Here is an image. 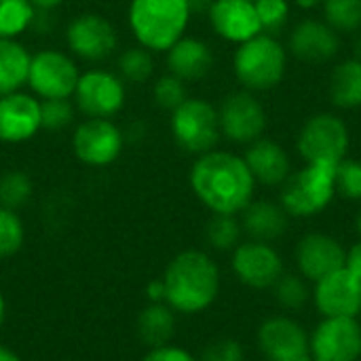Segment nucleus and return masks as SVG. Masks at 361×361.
<instances>
[{
	"label": "nucleus",
	"instance_id": "4be33fe9",
	"mask_svg": "<svg viewBox=\"0 0 361 361\" xmlns=\"http://www.w3.org/2000/svg\"><path fill=\"white\" fill-rule=\"evenodd\" d=\"M245 163L258 184L281 186L290 176V159L286 150L273 140H256L245 152Z\"/></svg>",
	"mask_w": 361,
	"mask_h": 361
},
{
	"label": "nucleus",
	"instance_id": "ddd939ff",
	"mask_svg": "<svg viewBox=\"0 0 361 361\" xmlns=\"http://www.w3.org/2000/svg\"><path fill=\"white\" fill-rule=\"evenodd\" d=\"M313 361H360L361 324L351 317H324L311 334Z\"/></svg>",
	"mask_w": 361,
	"mask_h": 361
},
{
	"label": "nucleus",
	"instance_id": "cd10ccee",
	"mask_svg": "<svg viewBox=\"0 0 361 361\" xmlns=\"http://www.w3.org/2000/svg\"><path fill=\"white\" fill-rule=\"evenodd\" d=\"M36 8L30 0H0V38H17L32 27Z\"/></svg>",
	"mask_w": 361,
	"mask_h": 361
},
{
	"label": "nucleus",
	"instance_id": "a878e982",
	"mask_svg": "<svg viewBox=\"0 0 361 361\" xmlns=\"http://www.w3.org/2000/svg\"><path fill=\"white\" fill-rule=\"evenodd\" d=\"M330 97L338 108L361 106V61L347 59L338 63L330 74Z\"/></svg>",
	"mask_w": 361,
	"mask_h": 361
},
{
	"label": "nucleus",
	"instance_id": "a211bd4d",
	"mask_svg": "<svg viewBox=\"0 0 361 361\" xmlns=\"http://www.w3.org/2000/svg\"><path fill=\"white\" fill-rule=\"evenodd\" d=\"M40 131V99L15 91L0 95V142L21 144Z\"/></svg>",
	"mask_w": 361,
	"mask_h": 361
},
{
	"label": "nucleus",
	"instance_id": "72a5a7b5",
	"mask_svg": "<svg viewBox=\"0 0 361 361\" xmlns=\"http://www.w3.org/2000/svg\"><path fill=\"white\" fill-rule=\"evenodd\" d=\"M25 228L15 209H6L0 205V258H8L17 254L23 245Z\"/></svg>",
	"mask_w": 361,
	"mask_h": 361
},
{
	"label": "nucleus",
	"instance_id": "423d86ee",
	"mask_svg": "<svg viewBox=\"0 0 361 361\" xmlns=\"http://www.w3.org/2000/svg\"><path fill=\"white\" fill-rule=\"evenodd\" d=\"M171 135L176 144L188 154H205L214 150L220 140L218 110L199 97H188L171 112Z\"/></svg>",
	"mask_w": 361,
	"mask_h": 361
},
{
	"label": "nucleus",
	"instance_id": "b1692460",
	"mask_svg": "<svg viewBox=\"0 0 361 361\" xmlns=\"http://www.w3.org/2000/svg\"><path fill=\"white\" fill-rule=\"evenodd\" d=\"M32 53L17 38H0V95L21 91L27 85Z\"/></svg>",
	"mask_w": 361,
	"mask_h": 361
},
{
	"label": "nucleus",
	"instance_id": "09e8293b",
	"mask_svg": "<svg viewBox=\"0 0 361 361\" xmlns=\"http://www.w3.org/2000/svg\"><path fill=\"white\" fill-rule=\"evenodd\" d=\"M250 2H258V0H250Z\"/></svg>",
	"mask_w": 361,
	"mask_h": 361
},
{
	"label": "nucleus",
	"instance_id": "c756f323",
	"mask_svg": "<svg viewBox=\"0 0 361 361\" xmlns=\"http://www.w3.org/2000/svg\"><path fill=\"white\" fill-rule=\"evenodd\" d=\"M241 222L237 220V216L228 214H214V218L205 226V239L218 252H233L241 241Z\"/></svg>",
	"mask_w": 361,
	"mask_h": 361
},
{
	"label": "nucleus",
	"instance_id": "ea45409f",
	"mask_svg": "<svg viewBox=\"0 0 361 361\" xmlns=\"http://www.w3.org/2000/svg\"><path fill=\"white\" fill-rule=\"evenodd\" d=\"M345 269H349L357 279H361V241H357L355 245H351V250L347 252Z\"/></svg>",
	"mask_w": 361,
	"mask_h": 361
},
{
	"label": "nucleus",
	"instance_id": "c9c22d12",
	"mask_svg": "<svg viewBox=\"0 0 361 361\" xmlns=\"http://www.w3.org/2000/svg\"><path fill=\"white\" fill-rule=\"evenodd\" d=\"M334 188L341 197L361 201V163L353 159H343L334 167Z\"/></svg>",
	"mask_w": 361,
	"mask_h": 361
},
{
	"label": "nucleus",
	"instance_id": "de8ad7c7",
	"mask_svg": "<svg viewBox=\"0 0 361 361\" xmlns=\"http://www.w3.org/2000/svg\"><path fill=\"white\" fill-rule=\"evenodd\" d=\"M355 226H357V233H360V237H361V209H360V214H357V220H355Z\"/></svg>",
	"mask_w": 361,
	"mask_h": 361
},
{
	"label": "nucleus",
	"instance_id": "bb28decb",
	"mask_svg": "<svg viewBox=\"0 0 361 361\" xmlns=\"http://www.w3.org/2000/svg\"><path fill=\"white\" fill-rule=\"evenodd\" d=\"M271 290H273L275 302L286 311H298L311 298V288H309L307 279L300 273L294 275V273L283 271V275L273 283Z\"/></svg>",
	"mask_w": 361,
	"mask_h": 361
},
{
	"label": "nucleus",
	"instance_id": "412c9836",
	"mask_svg": "<svg viewBox=\"0 0 361 361\" xmlns=\"http://www.w3.org/2000/svg\"><path fill=\"white\" fill-rule=\"evenodd\" d=\"M165 63L169 74L178 76L184 82H190L201 80L209 74L214 66V55L207 42L195 36H182L167 49Z\"/></svg>",
	"mask_w": 361,
	"mask_h": 361
},
{
	"label": "nucleus",
	"instance_id": "58836bf2",
	"mask_svg": "<svg viewBox=\"0 0 361 361\" xmlns=\"http://www.w3.org/2000/svg\"><path fill=\"white\" fill-rule=\"evenodd\" d=\"M144 361H199L195 360V355H190L186 349L173 347V345H163V347H154L146 353Z\"/></svg>",
	"mask_w": 361,
	"mask_h": 361
},
{
	"label": "nucleus",
	"instance_id": "f03ea898",
	"mask_svg": "<svg viewBox=\"0 0 361 361\" xmlns=\"http://www.w3.org/2000/svg\"><path fill=\"white\" fill-rule=\"evenodd\" d=\"M165 286V305L178 313L197 315L209 309L220 292L218 264L199 250L178 254L161 277Z\"/></svg>",
	"mask_w": 361,
	"mask_h": 361
},
{
	"label": "nucleus",
	"instance_id": "5701e85b",
	"mask_svg": "<svg viewBox=\"0 0 361 361\" xmlns=\"http://www.w3.org/2000/svg\"><path fill=\"white\" fill-rule=\"evenodd\" d=\"M241 214H243L241 228L254 241L273 243V241H277L279 237H283L288 233V224H290L288 218L290 216L281 207V203L252 201Z\"/></svg>",
	"mask_w": 361,
	"mask_h": 361
},
{
	"label": "nucleus",
	"instance_id": "6ab92c4d",
	"mask_svg": "<svg viewBox=\"0 0 361 361\" xmlns=\"http://www.w3.org/2000/svg\"><path fill=\"white\" fill-rule=\"evenodd\" d=\"M207 13L214 32L228 42L241 44L262 32L256 4L250 0H214Z\"/></svg>",
	"mask_w": 361,
	"mask_h": 361
},
{
	"label": "nucleus",
	"instance_id": "6e6552de",
	"mask_svg": "<svg viewBox=\"0 0 361 361\" xmlns=\"http://www.w3.org/2000/svg\"><path fill=\"white\" fill-rule=\"evenodd\" d=\"M349 148V129L343 118L322 112L311 116L298 133V152L307 163L338 165Z\"/></svg>",
	"mask_w": 361,
	"mask_h": 361
},
{
	"label": "nucleus",
	"instance_id": "9d476101",
	"mask_svg": "<svg viewBox=\"0 0 361 361\" xmlns=\"http://www.w3.org/2000/svg\"><path fill=\"white\" fill-rule=\"evenodd\" d=\"M256 343L267 361H313L311 334L288 315L264 319L256 332Z\"/></svg>",
	"mask_w": 361,
	"mask_h": 361
},
{
	"label": "nucleus",
	"instance_id": "9b49d317",
	"mask_svg": "<svg viewBox=\"0 0 361 361\" xmlns=\"http://www.w3.org/2000/svg\"><path fill=\"white\" fill-rule=\"evenodd\" d=\"M125 146V133L112 118H85L72 135V150L82 165L108 167Z\"/></svg>",
	"mask_w": 361,
	"mask_h": 361
},
{
	"label": "nucleus",
	"instance_id": "1a4fd4ad",
	"mask_svg": "<svg viewBox=\"0 0 361 361\" xmlns=\"http://www.w3.org/2000/svg\"><path fill=\"white\" fill-rule=\"evenodd\" d=\"M80 78L76 61L59 49H42L32 55L27 87L40 99L72 97Z\"/></svg>",
	"mask_w": 361,
	"mask_h": 361
},
{
	"label": "nucleus",
	"instance_id": "c03bdc74",
	"mask_svg": "<svg viewBox=\"0 0 361 361\" xmlns=\"http://www.w3.org/2000/svg\"><path fill=\"white\" fill-rule=\"evenodd\" d=\"M319 2H324V0H296V4H298L300 8H313V6H317Z\"/></svg>",
	"mask_w": 361,
	"mask_h": 361
},
{
	"label": "nucleus",
	"instance_id": "e433bc0d",
	"mask_svg": "<svg viewBox=\"0 0 361 361\" xmlns=\"http://www.w3.org/2000/svg\"><path fill=\"white\" fill-rule=\"evenodd\" d=\"M254 4H256L262 34L275 36L277 32L283 30V25L290 17V4L286 0H258Z\"/></svg>",
	"mask_w": 361,
	"mask_h": 361
},
{
	"label": "nucleus",
	"instance_id": "2f4dec72",
	"mask_svg": "<svg viewBox=\"0 0 361 361\" xmlns=\"http://www.w3.org/2000/svg\"><path fill=\"white\" fill-rule=\"evenodd\" d=\"M324 15L336 32L361 30V0H324Z\"/></svg>",
	"mask_w": 361,
	"mask_h": 361
},
{
	"label": "nucleus",
	"instance_id": "f704fd0d",
	"mask_svg": "<svg viewBox=\"0 0 361 361\" xmlns=\"http://www.w3.org/2000/svg\"><path fill=\"white\" fill-rule=\"evenodd\" d=\"M152 97L159 108L173 112L178 106H182L188 99V89L184 80L167 72L165 76L157 78V82L152 85Z\"/></svg>",
	"mask_w": 361,
	"mask_h": 361
},
{
	"label": "nucleus",
	"instance_id": "4468645a",
	"mask_svg": "<svg viewBox=\"0 0 361 361\" xmlns=\"http://www.w3.org/2000/svg\"><path fill=\"white\" fill-rule=\"evenodd\" d=\"M237 279L252 290H269L283 275V260L271 243L245 241L233 250L231 260Z\"/></svg>",
	"mask_w": 361,
	"mask_h": 361
},
{
	"label": "nucleus",
	"instance_id": "7ed1b4c3",
	"mask_svg": "<svg viewBox=\"0 0 361 361\" xmlns=\"http://www.w3.org/2000/svg\"><path fill=\"white\" fill-rule=\"evenodd\" d=\"M188 0H131L127 8L129 30L148 51H167L178 42L190 21Z\"/></svg>",
	"mask_w": 361,
	"mask_h": 361
},
{
	"label": "nucleus",
	"instance_id": "aec40b11",
	"mask_svg": "<svg viewBox=\"0 0 361 361\" xmlns=\"http://www.w3.org/2000/svg\"><path fill=\"white\" fill-rule=\"evenodd\" d=\"M290 49L302 61L324 63L338 53L341 40L336 30H332L328 23L317 19H305L292 30Z\"/></svg>",
	"mask_w": 361,
	"mask_h": 361
},
{
	"label": "nucleus",
	"instance_id": "a19ab883",
	"mask_svg": "<svg viewBox=\"0 0 361 361\" xmlns=\"http://www.w3.org/2000/svg\"><path fill=\"white\" fill-rule=\"evenodd\" d=\"M146 294H148L150 302H165V286H163V279H154L152 283H148Z\"/></svg>",
	"mask_w": 361,
	"mask_h": 361
},
{
	"label": "nucleus",
	"instance_id": "0eeeda50",
	"mask_svg": "<svg viewBox=\"0 0 361 361\" xmlns=\"http://www.w3.org/2000/svg\"><path fill=\"white\" fill-rule=\"evenodd\" d=\"M74 106L87 118H112L127 102L125 80L110 70H87L80 74L72 93Z\"/></svg>",
	"mask_w": 361,
	"mask_h": 361
},
{
	"label": "nucleus",
	"instance_id": "49530a36",
	"mask_svg": "<svg viewBox=\"0 0 361 361\" xmlns=\"http://www.w3.org/2000/svg\"><path fill=\"white\" fill-rule=\"evenodd\" d=\"M355 59L361 61V34L357 36V40H355Z\"/></svg>",
	"mask_w": 361,
	"mask_h": 361
},
{
	"label": "nucleus",
	"instance_id": "79ce46f5",
	"mask_svg": "<svg viewBox=\"0 0 361 361\" xmlns=\"http://www.w3.org/2000/svg\"><path fill=\"white\" fill-rule=\"evenodd\" d=\"M30 4L36 11H55L57 6L63 4V0H30Z\"/></svg>",
	"mask_w": 361,
	"mask_h": 361
},
{
	"label": "nucleus",
	"instance_id": "7c9ffc66",
	"mask_svg": "<svg viewBox=\"0 0 361 361\" xmlns=\"http://www.w3.org/2000/svg\"><path fill=\"white\" fill-rule=\"evenodd\" d=\"M34 195V182L25 171L11 169L0 176V205L6 209H21Z\"/></svg>",
	"mask_w": 361,
	"mask_h": 361
},
{
	"label": "nucleus",
	"instance_id": "393cba45",
	"mask_svg": "<svg viewBox=\"0 0 361 361\" xmlns=\"http://www.w3.org/2000/svg\"><path fill=\"white\" fill-rule=\"evenodd\" d=\"M176 332V315L173 309L165 302H150L137 317V334L150 347L169 345Z\"/></svg>",
	"mask_w": 361,
	"mask_h": 361
},
{
	"label": "nucleus",
	"instance_id": "f8f14e48",
	"mask_svg": "<svg viewBox=\"0 0 361 361\" xmlns=\"http://www.w3.org/2000/svg\"><path fill=\"white\" fill-rule=\"evenodd\" d=\"M66 42L74 57L82 61H102L118 47L116 27L99 13H80L66 27Z\"/></svg>",
	"mask_w": 361,
	"mask_h": 361
},
{
	"label": "nucleus",
	"instance_id": "a18cd8bd",
	"mask_svg": "<svg viewBox=\"0 0 361 361\" xmlns=\"http://www.w3.org/2000/svg\"><path fill=\"white\" fill-rule=\"evenodd\" d=\"M4 313H6V305H4V298H2V294H0V326H2V322H4Z\"/></svg>",
	"mask_w": 361,
	"mask_h": 361
},
{
	"label": "nucleus",
	"instance_id": "473e14b6",
	"mask_svg": "<svg viewBox=\"0 0 361 361\" xmlns=\"http://www.w3.org/2000/svg\"><path fill=\"white\" fill-rule=\"evenodd\" d=\"M76 106L70 97L59 99H40V129L61 131L74 123Z\"/></svg>",
	"mask_w": 361,
	"mask_h": 361
},
{
	"label": "nucleus",
	"instance_id": "f257e3e1",
	"mask_svg": "<svg viewBox=\"0 0 361 361\" xmlns=\"http://www.w3.org/2000/svg\"><path fill=\"white\" fill-rule=\"evenodd\" d=\"M190 188L209 212L237 216L252 203L256 180L243 157L209 150L195 161Z\"/></svg>",
	"mask_w": 361,
	"mask_h": 361
},
{
	"label": "nucleus",
	"instance_id": "2eb2a0df",
	"mask_svg": "<svg viewBox=\"0 0 361 361\" xmlns=\"http://www.w3.org/2000/svg\"><path fill=\"white\" fill-rule=\"evenodd\" d=\"M220 133L237 144H252L260 140L267 127V112L262 104L247 91H235L224 97L220 110Z\"/></svg>",
	"mask_w": 361,
	"mask_h": 361
},
{
	"label": "nucleus",
	"instance_id": "f3484780",
	"mask_svg": "<svg viewBox=\"0 0 361 361\" xmlns=\"http://www.w3.org/2000/svg\"><path fill=\"white\" fill-rule=\"evenodd\" d=\"M313 300L322 317H351L361 313V279L349 269H341L315 283Z\"/></svg>",
	"mask_w": 361,
	"mask_h": 361
},
{
	"label": "nucleus",
	"instance_id": "4c0bfd02",
	"mask_svg": "<svg viewBox=\"0 0 361 361\" xmlns=\"http://www.w3.org/2000/svg\"><path fill=\"white\" fill-rule=\"evenodd\" d=\"M245 353L241 343L233 341V338H222L212 343L205 353H203V361H243Z\"/></svg>",
	"mask_w": 361,
	"mask_h": 361
},
{
	"label": "nucleus",
	"instance_id": "c85d7f7f",
	"mask_svg": "<svg viewBox=\"0 0 361 361\" xmlns=\"http://www.w3.org/2000/svg\"><path fill=\"white\" fill-rule=\"evenodd\" d=\"M118 74L123 80L133 85H144L154 74L152 53L144 47H129L118 55Z\"/></svg>",
	"mask_w": 361,
	"mask_h": 361
},
{
	"label": "nucleus",
	"instance_id": "39448f33",
	"mask_svg": "<svg viewBox=\"0 0 361 361\" xmlns=\"http://www.w3.org/2000/svg\"><path fill=\"white\" fill-rule=\"evenodd\" d=\"M334 167L322 163H307L296 173H290L281 184V207L288 216L311 218L322 214L336 195Z\"/></svg>",
	"mask_w": 361,
	"mask_h": 361
},
{
	"label": "nucleus",
	"instance_id": "37998d69",
	"mask_svg": "<svg viewBox=\"0 0 361 361\" xmlns=\"http://www.w3.org/2000/svg\"><path fill=\"white\" fill-rule=\"evenodd\" d=\"M0 361H21L17 357V353H13L11 349H6V347H2L0 345Z\"/></svg>",
	"mask_w": 361,
	"mask_h": 361
},
{
	"label": "nucleus",
	"instance_id": "dca6fc26",
	"mask_svg": "<svg viewBox=\"0 0 361 361\" xmlns=\"http://www.w3.org/2000/svg\"><path fill=\"white\" fill-rule=\"evenodd\" d=\"M294 260L298 267V273L311 281L317 283L324 277L345 269L347 252L341 241L326 233H309L305 235L296 250H294Z\"/></svg>",
	"mask_w": 361,
	"mask_h": 361
},
{
	"label": "nucleus",
	"instance_id": "20e7f679",
	"mask_svg": "<svg viewBox=\"0 0 361 361\" xmlns=\"http://www.w3.org/2000/svg\"><path fill=\"white\" fill-rule=\"evenodd\" d=\"M286 51L275 36L258 34L239 44L233 68L237 80L250 91H269L277 87L286 74Z\"/></svg>",
	"mask_w": 361,
	"mask_h": 361
}]
</instances>
